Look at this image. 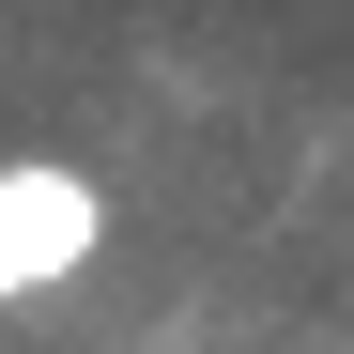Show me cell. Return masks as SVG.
<instances>
[{
  "label": "cell",
  "mask_w": 354,
  "mask_h": 354,
  "mask_svg": "<svg viewBox=\"0 0 354 354\" xmlns=\"http://www.w3.org/2000/svg\"><path fill=\"white\" fill-rule=\"evenodd\" d=\"M108 247V185L62 154H0V308H46V292H77Z\"/></svg>",
  "instance_id": "1"
}]
</instances>
